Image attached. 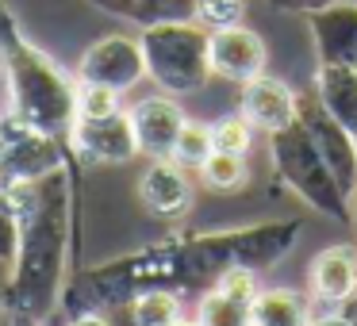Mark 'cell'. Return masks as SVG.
Here are the masks:
<instances>
[{
  "label": "cell",
  "instance_id": "1",
  "mask_svg": "<svg viewBox=\"0 0 357 326\" xmlns=\"http://www.w3.org/2000/svg\"><path fill=\"white\" fill-rule=\"evenodd\" d=\"M20 223V254L12 261L8 307L20 326H39L62 295L66 265V215H70V185L66 169L43 180H20L4 192Z\"/></svg>",
  "mask_w": 357,
  "mask_h": 326
},
{
  "label": "cell",
  "instance_id": "2",
  "mask_svg": "<svg viewBox=\"0 0 357 326\" xmlns=\"http://www.w3.org/2000/svg\"><path fill=\"white\" fill-rule=\"evenodd\" d=\"M0 47H4V70H8V116L24 119L35 131L54 139H70L77 123V81H70L43 50L27 47L12 24L8 8H0Z\"/></svg>",
  "mask_w": 357,
  "mask_h": 326
},
{
  "label": "cell",
  "instance_id": "3",
  "mask_svg": "<svg viewBox=\"0 0 357 326\" xmlns=\"http://www.w3.org/2000/svg\"><path fill=\"white\" fill-rule=\"evenodd\" d=\"M142 58H146V77L169 96L200 93L211 77L208 62V31L196 20H169V24H150L139 35Z\"/></svg>",
  "mask_w": 357,
  "mask_h": 326
},
{
  "label": "cell",
  "instance_id": "4",
  "mask_svg": "<svg viewBox=\"0 0 357 326\" xmlns=\"http://www.w3.org/2000/svg\"><path fill=\"white\" fill-rule=\"evenodd\" d=\"M269 150H273V165L284 177V185L307 208L323 211L326 219H338V223H354V203H349V196L334 180V173L326 169L323 154L315 150V142L303 131L300 119L292 127H284V131L269 134Z\"/></svg>",
  "mask_w": 357,
  "mask_h": 326
},
{
  "label": "cell",
  "instance_id": "5",
  "mask_svg": "<svg viewBox=\"0 0 357 326\" xmlns=\"http://www.w3.org/2000/svg\"><path fill=\"white\" fill-rule=\"evenodd\" d=\"M142 77H146V58L135 35H104L77 62V81L116 88V93H131Z\"/></svg>",
  "mask_w": 357,
  "mask_h": 326
},
{
  "label": "cell",
  "instance_id": "6",
  "mask_svg": "<svg viewBox=\"0 0 357 326\" xmlns=\"http://www.w3.org/2000/svg\"><path fill=\"white\" fill-rule=\"evenodd\" d=\"M300 123H303V131L311 134L315 150L323 154L326 169H331L334 180L342 185V192L354 203V196H357V142H354V134H349L334 116H326V108L315 100V93L300 96Z\"/></svg>",
  "mask_w": 357,
  "mask_h": 326
},
{
  "label": "cell",
  "instance_id": "7",
  "mask_svg": "<svg viewBox=\"0 0 357 326\" xmlns=\"http://www.w3.org/2000/svg\"><path fill=\"white\" fill-rule=\"evenodd\" d=\"M66 165V150L62 139L47 131H35L24 119L8 116V146L0 154V173L8 177V185L20 180H43L50 173H58Z\"/></svg>",
  "mask_w": 357,
  "mask_h": 326
},
{
  "label": "cell",
  "instance_id": "8",
  "mask_svg": "<svg viewBox=\"0 0 357 326\" xmlns=\"http://www.w3.org/2000/svg\"><path fill=\"white\" fill-rule=\"evenodd\" d=\"M208 62H211V77L246 85L250 77L265 73L269 50H265V39L254 27L234 24L223 27V31H208Z\"/></svg>",
  "mask_w": 357,
  "mask_h": 326
},
{
  "label": "cell",
  "instance_id": "9",
  "mask_svg": "<svg viewBox=\"0 0 357 326\" xmlns=\"http://www.w3.org/2000/svg\"><path fill=\"white\" fill-rule=\"evenodd\" d=\"M238 111L254 123V131L277 134L300 119V93L288 81L273 77V73H257L242 85Z\"/></svg>",
  "mask_w": 357,
  "mask_h": 326
},
{
  "label": "cell",
  "instance_id": "10",
  "mask_svg": "<svg viewBox=\"0 0 357 326\" xmlns=\"http://www.w3.org/2000/svg\"><path fill=\"white\" fill-rule=\"evenodd\" d=\"M135 127V142H139V154H146L150 162L154 157H169L173 154V142H177L181 127H185V108L177 104V96L169 93H154V96H142L127 108Z\"/></svg>",
  "mask_w": 357,
  "mask_h": 326
},
{
  "label": "cell",
  "instance_id": "11",
  "mask_svg": "<svg viewBox=\"0 0 357 326\" xmlns=\"http://www.w3.org/2000/svg\"><path fill=\"white\" fill-rule=\"evenodd\" d=\"M70 142L77 146V154L85 162L96 165H127L131 157H139V142H135L127 108L108 119H77L70 131Z\"/></svg>",
  "mask_w": 357,
  "mask_h": 326
},
{
  "label": "cell",
  "instance_id": "12",
  "mask_svg": "<svg viewBox=\"0 0 357 326\" xmlns=\"http://www.w3.org/2000/svg\"><path fill=\"white\" fill-rule=\"evenodd\" d=\"M307 27L319 65L357 70V0H338V4L307 12Z\"/></svg>",
  "mask_w": 357,
  "mask_h": 326
},
{
  "label": "cell",
  "instance_id": "13",
  "mask_svg": "<svg viewBox=\"0 0 357 326\" xmlns=\"http://www.w3.org/2000/svg\"><path fill=\"white\" fill-rule=\"evenodd\" d=\"M307 288H311V300L315 303L346 307L357 295V246L338 242V246L319 249L307 269Z\"/></svg>",
  "mask_w": 357,
  "mask_h": 326
},
{
  "label": "cell",
  "instance_id": "14",
  "mask_svg": "<svg viewBox=\"0 0 357 326\" xmlns=\"http://www.w3.org/2000/svg\"><path fill=\"white\" fill-rule=\"evenodd\" d=\"M139 200L146 203V211L162 219H177L192 208V180L188 169L177 165L173 157H154L146 165V173L139 177Z\"/></svg>",
  "mask_w": 357,
  "mask_h": 326
},
{
  "label": "cell",
  "instance_id": "15",
  "mask_svg": "<svg viewBox=\"0 0 357 326\" xmlns=\"http://www.w3.org/2000/svg\"><path fill=\"white\" fill-rule=\"evenodd\" d=\"M311 93L326 108V116H334L349 134H357V70H349V65H319Z\"/></svg>",
  "mask_w": 357,
  "mask_h": 326
},
{
  "label": "cell",
  "instance_id": "16",
  "mask_svg": "<svg viewBox=\"0 0 357 326\" xmlns=\"http://www.w3.org/2000/svg\"><path fill=\"white\" fill-rule=\"evenodd\" d=\"M311 307L292 288H261L250 303V326H307Z\"/></svg>",
  "mask_w": 357,
  "mask_h": 326
},
{
  "label": "cell",
  "instance_id": "17",
  "mask_svg": "<svg viewBox=\"0 0 357 326\" xmlns=\"http://www.w3.org/2000/svg\"><path fill=\"white\" fill-rule=\"evenodd\" d=\"M100 8L127 16L135 24L150 27V24H169V20H192L196 0H96Z\"/></svg>",
  "mask_w": 357,
  "mask_h": 326
},
{
  "label": "cell",
  "instance_id": "18",
  "mask_svg": "<svg viewBox=\"0 0 357 326\" xmlns=\"http://www.w3.org/2000/svg\"><path fill=\"white\" fill-rule=\"evenodd\" d=\"M181 315V292L173 288H146L131 300V326H169Z\"/></svg>",
  "mask_w": 357,
  "mask_h": 326
},
{
  "label": "cell",
  "instance_id": "19",
  "mask_svg": "<svg viewBox=\"0 0 357 326\" xmlns=\"http://www.w3.org/2000/svg\"><path fill=\"white\" fill-rule=\"evenodd\" d=\"M196 323L200 326H250V303L231 300L219 288H208L196 303Z\"/></svg>",
  "mask_w": 357,
  "mask_h": 326
},
{
  "label": "cell",
  "instance_id": "20",
  "mask_svg": "<svg viewBox=\"0 0 357 326\" xmlns=\"http://www.w3.org/2000/svg\"><path fill=\"white\" fill-rule=\"evenodd\" d=\"M215 154V142H211V123H196V119H185V127H181L177 142H173V162L185 165V169H196L200 173V165L208 162V157Z\"/></svg>",
  "mask_w": 357,
  "mask_h": 326
},
{
  "label": "cell",
  "instance_id": "21",
  "mask_svg": "<svg viewBox=\"0 0 357 326\" xmlns=\"http://www.w3.org/2000/svg\"><path fill=\"white\" fill-rule=\"evenodd\" d=\"M246 177H250L246 157L223 154V150H215V154H211L208 162L200 165V180L211 188V192H234V188L246 185Z\"/></svg>",
  "mask_w": 357,
  "mask_h": 326
},
{
  "label": "cell",
  "instance_id": "22",
  "mask_svg": "<svg viewBox=\"0 0 357 326\" xmlns=\"http://www.w3.org/2000/svg\"><path fill=\"white\" fill-rule=\"evenodd\" d=\"M254 123H250L242 111H227V116H219L215 123H211V142H215V150H223V154H238L246 157L250 150H254Z\"/></svg>",
  "mask_w": 357,
  "mask_h": 326
},
{
  "label": "cell",
  "instance_id": "23",
  "mask_svg": "<svg viewBox=\"0 0 357 326\" xmlns=\"http://www.w3.org/2000/svg\"><path fill=\"white\" fill-rule=\"evenodd\" d=\"M116 111H123V93L77 81V119H108Z\"/></svg>",
  "mask_w": 357,
  "mask_h": 326
},
{
  "label": "cell",
  "instance_id": "24",
  "mask_svg": "<svg viewBox=\"0 0 357 326\" xmlns=\"http://www.w3.org/2000/svg\"><path fill=\"white\" fill-rule=\"evenodd\" d=\"M192 20L204 31H223L246 20V0H196Z\"/></svg>",
  "mask_w": 357,
  "mask_h": 326
},
{
  "label": "cell",
  "instance_id": "25",
  "mask_svg": "<svg viewBox=\"0 0 357 326\" xmlns=\"http://www.w3.org/2000/svg\"><path fill=\"white\" fill-rule=\"evenodd\" d=\"M211 288L227 292L231 300H242V303H254V295L261 292V272L250 269V265H231V269L219 272V280Z\"/></svg>",
  "mask_w": 357,
  "mask_h": 326
},
{
  "label": "cell",
  "instance_id": "26",
  "mask_svg": "<svg viewBox=\"0 0 357 326\" xmlns=\"http://www.w3.org/2000/svg\"><path fill=\"white\" fill-rule=\"evenodd\" d=\"M20 254V223L16 211L8 208V200L0 196V265H12Z\"/></svg>",
  "mask_w": 357,
  "mask_h": 326
},
{
  "label": "cell",
  "instance_id": "27",
  "mask_svg": "<svg viewBox=\"0 0 357 326\" xmlns=\"http://www.w3.org/2000/svg\"><path fill=\"white\" fill-rule=\"evenodd\" d=\"M307 326H357V318L346 315L342 307H331V303H315Z\"/></svg>",
  "mask_w": 357,
  "mask_h": 326
},
{
  "label": "cell",
  "instance_id": "28",
  "mask_svg": "<svg viewBox=\"0 0 357 326\" xmlns=\"http://www.w3.org/2000/svg\"><path fill=\"white\" fill-rule=\"evenodd\" d=\"M280 8H296V12H315V8H326V4H338V0H273Z\"/></svg>",
  "mask_w": 357,
  "mask_h": 326
},
{
  "label": "cell",
  "instance_id": "29",
  "mask_svg": "<svg viewBox=\"0 0 357 326\" xmlns=\"http://www.w3.org/2000/svg\"><path fill=\"white\" fill-rule=\"evenodd\" d=\"M66 326H112V323L104 315H96V311H85V315H73Z\"/></svg>",
  "mask_w": 357,
  "mask_h": 326
},
{
  "label": "cell",
  "instance_id": "30",
  "mask_svg": "<svg viewBox=\"0 0 357 326\" xmlns=\"http://www.w3.org/2000/svg\"><path fill=\"white\" fill-rule=\"evenodd\" d=\"M4 146H8V116L0 111V154H4Z\"/></svg>",
  "mask_w": 357,
  "mask_h": 326
},
{
  "label": "cell",
  "instance_id": "31",
  "mask_svg": "<svg viewBox=\"0 0 357 326\" xmlns=\"http://www.w3.org/2000/svg\"><path fill=\"white\" fill-rule=\"evenodd\" d=\"M169 326H200L196 318H177V323H169Z\"/></svg>",
  "mask_w": 357,
  "mask_h": 326
},
{
  "label": "cell",
  "instance_id": "32",
  "mask_svg": "<svg viewBox=\"0 0 357 326\" xmlns=\"http://www.w3.org/2000/svg\"><path fill=\"white\" fill-rule=\"evenodd\" d=\"M8 192V177H4V173H0V196Z\"/></svg>",
  "mask_w": 357,
  "mask_h": 326
},
{
  "label": "cell",
  "instance_id": "33",
  "mask_svg": "<svg viewBox=\"0 0 357 326\" xmlns=\"http://www.w3.org/2000/svg\"><path fill=\"white\" fill-rule=\"evenodd\" d=\"M354 226H357V196H354Z\"/></svg>",
  "mask_w": 357,
  "mask_h": 326
},
{
  "label": "cell",
  "instance_id": "34",
  "mask_svg": "<svg viewBox=\"0 0 357 326\" xmlns=\"http://www.w3.org/2000/svg\"><path fill=\"white\" fill-rule=\"evenodd\" d=\"M354 142H357V134H354Z\"/></svg>",
  "mask_w": 357,
  "mask_h": 326
}]
</instances>
